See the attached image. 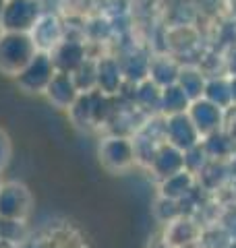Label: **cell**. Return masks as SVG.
Wrapping results in <instances>:
<instances>
[{
	"label": "cell",
	"instance_id": "obj_24",
	"mask_svg": "<svg viewBox=\"0 0 236 248\" xmlns=\"http://www.w3.org/2000/svg\"><path fill=\"white\" fill-rule=\"evenodd\" d=\"M230 91H232V106L236 108V77H230Z\"/></svg>",
	"mask_w": 236,
	"mask_h": 248
},
{
	"label": "cell",
	"instance_id": "obj_11",
	"mask_svg": "<svg viewBox=\"0 0 236 248\" xmlns=\"http://www.w3.org/2000/svg\"><path fill=\"white\" fill-rule=\"evenodd\" d=\"M52 60L56 71L60 73H70L73 75L79 66L87 60V50H85V44H81L79 40H62L52 52Z\"/></svg>",
	"mask_w": 236,
	"mask_h": 248
},
{
	"label": "cell",
	"instance_id": "obj_2",
	"mask_svg": "<svg viewBox=\"0 0 236 248\" xmlns=\"http://www.w3.org/2000/svg\"><path fill=\"white\" fill-rule=\"evenodd\" d=\"M98 157H100V164L108 172L112 174L127 172L137 161L135 143H133V139L124 135H110L106 139H101V143L98 145Z\"/></svg>",
	"mask_w": 236,
	"mask_h": 248
},
{
	"label": "cell",
	"instance_id": "obj_20",
	"mask_svg": "<svg viewBox=\"0 0 236 248\" xmlns=\"http://www.w3.org/2000/svg\"><path fill=\"white\" fill-rule=\"evenodd\" d=\"M73 79H75L77 89L81 93H89L93 89H98V60L87 58L73 73Z\"/></svg>",
	"mask_w": 236,
	"mask_h": 248
},
{
	"label": "cell",
	"instance_id": "obj_15",
	"mask_svg": "<svg viewBox=\"0 0 236 248\" xmlns=\"http://www.w3.org/2000/svg\"><path fill=\"white\" fill-rule=\"evenodd\" d=\"M193 184H195V174L188 172V170H183V172H178L174 176L166 178V180H162L160 197H166V199H172V201H180L193 190Z\"/></svg>",
	"mask_w": 236,
	"mask_h": 248
},
{
	"label": "cell",
	"instance_id": "obj_4",
	"mask_svg": "<svg viewBox=\"0 0 236 248\" xmlns=\"http://www.w3.org/2000/svg\"><path fill=\"white\" fill-rule=\"evenodd\" d=\"M39 17H42L39 0H6V6L0 15V27L2 31L29 33Z\"/></svg>",
	"mask_w": 236,
	"mask_h": 248
},
{
	"label": "cell",
	"instance_id": "obj_12",
	"mask_svg": "<svg viewBox=\"0 0 236 248\" xmlns=\"http://www.w3.org/2000/svg\"><path fill=\"white\" fill-rule=\"evenodd\" d=\"M124 83V73L118 58H100L98 60V89L106 95L120 93Z\"/></svg>",
	"mask_w": 236,
	"mask_h": 248
},
{
	"label": "cell",
	"instance_id": "obj_27",
	"mask_svg": "<svg viewBox=\"0 0 236 248\" xmlns=\"http://www.w3.org/2000/svg\"><path fill=\"white\" fill-rule=\"evenodd\" d=\"M0 184H2V180H0Z\"/></svg>",
	"mask_w": 236,
	"mask_h": 248
},
{
	"label": "cell",
	"instance_id": "obj_23",
	"mask_svg": "<svg viewBox=\"0 0 236 248\" xmlns=\"http://www.w3.org/2000/svg\"><path fill=\"white\" fill-rule=\"evenodd\" d=\"M226 73L228 77H236V46L230 48V52L226 56Z\"/></svg>",
	"mask_w": 236,
	"mask_h": 248
},
{
	"label": "cell",
	"instance_id": "obj_7",
	"mask_svg": "<svg viewBox=\"0 0 236 248\" xmlns=\"http://www.w3.org/2000/svg\"><path fill=\"white\" fill-rule=\"evenodd\" d=\"M186 114H188V118L193 120L195 128L199 130V135L203 139L207 135H214V133H218V130H222L226 110L218 108L216 104L207 102L205 97H199V99H193L191 102Z\"/></svg>",
	"mask_w": 236,
	"mask_h": 248
},
{
	"label": "cell",
	"instance_id": "obj_9",
	"mask_svg": "<svg viewBox=\"0 0 236 248\" xmlns=\"http://www.w3.org/2000/svg\"><path fill=\"white\" fill-rule=\"evenodd\" d=\"M149 168H152V172L160 178V180H166V178L186 170L185 168V151H180L174 145L164 141L157 147L153 159L149 161Z\"/></svg>",
	"mask_w": 236,
	"mask_h": 248
},
{
	"label": "cell",
	"instance_id": "obj_21",
	"mask_svg": "<svg viewBox=\"0 0 236 248\" xmlns=\"http://www.w3.org/2000/svg\"><path fill=\"white\" fill-rule=\"evenodd\" d=\"M70 120L77 126H93V116H91V95L89 93H79V97L75 99V104L68 108Z\"/></svg>",
	"mask_w": 236,
	"mask_h": 248
},
{
	"label": "cell",
	"instance_id": "obj_22",
	"mask_svg": "<svg viewBox=\"0 0 236 248\" xmlns=\"http://www.w3.org/2000/svg\"><path fill=\"white\" fill-rule=\"evenodd\" d=\"M11 157H13V143H11V137L4 128H0V172L11 164Z\"/></svg>",
	"mask_w": 236,
	"mask_h": 248
},
{
	"label": "cell",
	"instance_id": "obj_10",
	"mask_svg": "<svg viewBox=\"0 0 236 248\" xmlns=\"http://www.w3.org/2000/svg\"><path fill=\"white\" fill-rule=\"evenodd\" d=\"M44 93L54 108H58V110H68V108L75 104V99L79 97L81 91L77 89L73 75L56 71V75L52 77V81H50L48 87H46Z\"/></svg>",
	"mask_w": 236,
	"mask_h": 248
},
{
	"label": "cell",
	"instance_id": "obj_5",
	"mask_svg": "<svg viewBox=\"0 0 236 248\" xmlns=\"http://www.w3.org/2000/svg\"><path fill=\"white\" fill-rule=\"evenodd\" d=\"M34 197L25 184L4 182L0 184V219L25 221L31 213Z\"/></svg>",
	"mask_w": 236,
	"mask_h": 248
},
{
	"label": "cell",
	"instance_id": "obj_8",
	"mask_svg": "<svg viewBox=\"0 0 236 248\" xmlns=\"http://www.w3.org/2000/svg\"><path fill=\"white\" fill-rule=\"evenodd\" d=\"M29 35L34 37L37 50H42V52H52L65 40L62 23L58 21L56 15H48V13H42V17L37 19L34 29L29 31Z\"/></svg>",
	"mask_w": 236,
	"mask_h": 248
},
{
	"label": "cell",
	"instance_id": "obj_16",
	"mask_svg": "<svg viewBox=\"0 0 236 248\" xmlns=\"http://www.w3.org/2000/svg\"><path fill=\"white\" fill-rule=\"evenodd\" d=\"M191 99L186 97V93L178 87V83L162 87V99H160V112L164 116H172V114H183L188 110Z\"/></svg>",
	"mask_w": 236,
	"mask_h": 248
},
{
	"label": "cell",
	"instance_id": "obj_13",
	"mask_svg": "<svg viewBox=\"0 0 236 248\" xmlns=\"http://www.w3.org/2000/svg\"><path fill=\"white\" fill-rule=\"evenodd\" d=\"M199 228L195 226V221L186 219V217H176L166 223V234H164V240L168 242L170 248H186L195 244L199 240Z\"/></svg>",
	"mask_w": 236,
	"mask_h": 248
},
{
	"label": "cell",
	"instance_id": "obj_26",
	"mask_svg": "<svg viewBox=\"0 0 236 248\" xmlns=\"http://www.w3.org/2000/svg\"><path fill=\"white\" fill-rule=\"evenodd\" d=\"M228 248H236V240H232V242L228 244Z\"/></svg>",
	"mask_w": 236,
	"mask_h": 248
},
{
	"label": "cell",
	"instance_id": "obj_17",
	"mask_svg": "<svg viewBox=\"0 0 236 248\" xmlns=\"http://www.w3.org/2000/svg\"><path fill=\"white\" fill-rule=\"evenodd\" d=\"M178 87L186 93V97L191 99H199L203 97V91H205V83L207 79L203 77V73L195 66H180L178 73Z\"/></svg>",
	"mask_w": 236,
	"mask_h": 248
},
{
	"label": "cell",
	"instance_id": "obj_6",
	"mask_svg": "<svg viewBox=\"0 0 236 248\" xmlns=\"http://www.w3.org/2000/svg\"><path fill=\"white\" fill-rule=\"evenodd\" d=\"M164 141L174 145L180 151H188L201 143V135L195 128L193 120L188 118V114H172L164 116Z\"/></svg>",
	"mask_w": 236,
	"mask_h": 248
},
{
	"label": "cell",
	"instance_id": "obj_25",
	"mask_svg": "<svg viewBox=\"0 0 236 248\" xmlns=\"http://www.w3.org/2000/svg\"><path fill=\"white\" fill-rule=\"evenodd\" d=\"M4 6H6V0H0V15H2V11H4Z\"/></svg>",
	"mask_w": 236,
	"mask_h": 248
},
{
	"label": "cell",
	"instance_id": "obj_3",
	"mask_svg": "<svg viewBox=\"0 0 236 248\" xmlns=\"http://www.w3.org/2000/svg\"><path fill=\"white\" fill-rule=\"evenodd\" d=\"M54 75H56V66H54L52 54L37 50L35 56L29 60V64L15 77V81H17L19 89L25 93H44Z\"/></svg>",
	"mask_w": 236,
	"mask_h": 248
},
{
	"label": "cell",
	"instance_id": "obj_18",
	"mask_svg": "<svg viewBox=\"0 0 236 248\" xmlns=\"http://www.w3.org/2000/svg\"><path fill=\"white\" fill-rule=\"evenodd\" d=\"M203 97L207 102L216 104L222 110L232 108V91H230V77H216V79H209L205 83V91H203Z\"/></svg>",
	"mask_w": 236,
	"mask_h": 248
},
{
	"label": "cell",
	"instance_id": "obj_14",
	"mask_svg": "<svg viewBox=\"0 0 236 248\" xmlns=\"http://www.w3.org/2000/svg\"><path fill=\"white\" fill-rule=\"evenodd\" d=\"M178 73H180V64L166 56V54H160V56L149 58V73L147 79H152L157 87H168V85H174L178 81Z\"/></svg>",
	"mask_w": 236,
	"mask_h": 248
},
{
	"label": "cell",
	"instance_id": "obj_1",
	"mask_svg": "<svg viewBox=\"0 0 236 248\" xmlns=\"http://www.w3.org/2000/svg\"><path fill=\"white\" fill-rule=\"evenodd\" d=\"M37 54V46L29 33L2 31L0 33V73L17 77Z\"/></svg>",
	"mask_w": 236,
	"mask_h": 248
},
{
	"label": "cell",
	"instance_id": "obj_19",
	"mask_svg": "<svg viewBox=\"0 0 236 248\" xmlns=\"http://www.w3.org/2000/svg\"><path fill=\"white\" fill-rule=\"evenodd\" d=\"M135 104L139 110L143 112H160V99H162V87L152 81L145 79L135 85Z\"/></svg>",
	"mask_w": 236,
	"mask_h": 248
}]
</instances>
